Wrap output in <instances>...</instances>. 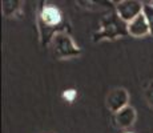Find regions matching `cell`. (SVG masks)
<instances>
[{
  "instance_id": "6",
  "label": "cell",
  "mask_w": 153,
  "mask_h": 133,
  "mask_svg": "<svg viewBox=\"0 0 153 133\" xmlns=\"http://www.w3.org/2000/svg\"><path fill=\"white\" fill-rule=\"evenodd\" d=\"M128 35L132 37H145L151 35L145 15L141 13L131 23H128Z\"/></svg>"
},
{
  "instance_id": "2",
  "label": "cell",
  "mask_w": 153,
  "mask_h": 133,
  "mask_svg": "<svg viewBox=\"0 0 153 133\" xmlns=\"http://www.w3.org/2000/svg\"><path fill=\"white\" fill-rule=\"evenodd\" d=\"M63 22V15L59 11L57 7L55 5H44L42 8V12L39 15V24H40V31L45 28V33L42 36L43 44H49L52 37L55 36L57 32H61L57 29V27L61 25Z\"/></svg>"
},
{
  "instance_id": "3",
  "label": "cell",
  "mask_w": 153,
  "mask_h": 133,
  "mask_svg": "<svg viewBox=\"0 0 153 133\" xmlns=\"http://www.w3.org/2000/svg\"><path fill=\"white\" fill-rule=\"evenodd\" d=\"M49 45H51V51H52L53 57L59 59V60L72 59L81 53L80 47L76 45L75 41L72 40V37L69 36V33L65 31L57 32V33L52 37Z\"/></svg>"
},
{
  "instance_id": "7",
  "label": "cell",
  "mask_w": 153,
  "mask_h": 133,
  "mask_svg": "<svg viewBox=\"0 0 153 133\" xmlns=\"http://www.w3.org/2000/svg\"><path fill=\"white\" fill-rule=\"evenodd\" d=\"M136 117V109L133 106L128 105L123 108L121 111H119L117 113H114V123L120 129H128L134 124Z\"/></svg>"
},
{
  "instance_id": "4",
  "label": "cell",
  "mask_w": 153,
  "mask_h": 133,
  "mask_svg": "<svg viewBox=\"0 0 153 133\" xmlns=\"http://www.w3.org/2000/svg\"><path fill=\"white\" fill-rule=\"evenodd\" d=\"M114 11L119 15V17L124 23H131L133 19H136L139 15L143 13L144 4L137 0H123L117 1L114 5Z\"/></svg>"
},
{
  "instance_id": "1",
  "label": "cell",
  "mask_w": 153,
  "mask_h": 133,
  "mask_svg": "<svg viewBox=\"0 0 153 133\" xmlns=\"http://www.w3.org/2000/svg\"><path fill=\"white\" fill-rule=\"evenodd\" d=\"M125 36H128V24L120 19L116 11H111L100 19L99 29L93 33V41L116 40Z\"/></svg>"
},
{
  "instance_id": "5",
  "label": "cell",
  "mask_w": 153,
  "mask_h": 133,
  "mask_svg": "<svg viewBox=\"0 0 153 133\" xmlns=\"http://www.w3.org/2000/svg\"><path fill=\"white\" fill-rule=\"evenodd\" d=\"M128 101H129V93L125 88H113L107 94V99H105L107 108L113 113H117L123 108L128 106Z\"/></svg>"
},
{
  "instance_id": "9",
  "label": "cell",
  "mask_w": 153,
  "mask_h": 133,
  "mask_svg": "<svg viewBox=\"0 0 153 133\" xmlns=\"http://www.w3.org/2000/svg\"><path fill=\"white\" fill-rule=\"evenodd\" d=\"M143 13L145 15L146 22H148V25H149V31H151V35L153 36V5L152 4H144Z\"/></svg>"
},
{
  "instance_id": "8",
  "label": "cell",
  "mask_w": 153,
  "mask_h": 133,
  "mask_svg": "<svg viewBox=\"0 0 153 133\" xmlns=\"http://www.w3.org/2000/svg\"><path fill=\"white\" fill-rule=\"evenodd\" d=\"M20 1H13V0H8V1H3V12L5 16H12L15 11L19 10Z\"/></svg>"
},
{
  "instance_id": "10",
  "label": "cell",
  "mask_w": 153,
  "mask_h": 133,
  "mask_svg": "<svg viewBox=\"0 0 153 133\" xmlns=\"http://www.w3.org/2000/svg\"><path fill=\"white\" fill-rule=\"evenodd\" d=\"M144 96H145V100L148 103V105L153 109V80L146 84L145 89H144Z\"/></svg>"
}]
</instances>
